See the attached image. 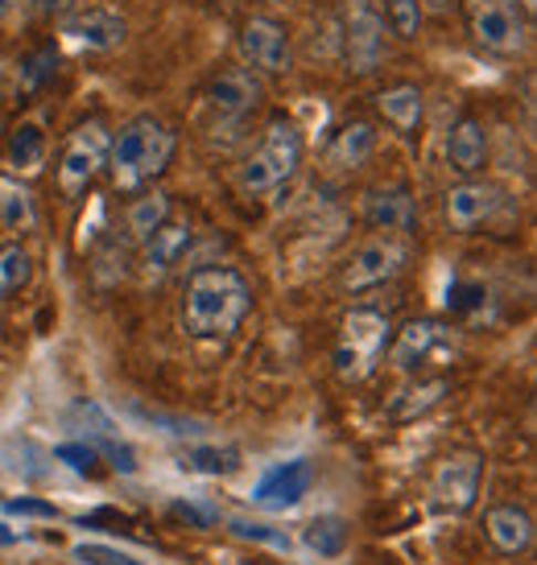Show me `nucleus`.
I'll use <instances>...</instances> for the list:
<instances>
[{
  "label": "nucleus",
  "mask_w": 537,
  "mask_h": 565,
  "mask_svg": "<svg viewBox=\"0 0 537 565\" xmlns=\"http://www.w3.org/2000/svg\"><path fill=\"white\" fill-rule=\"evenodd\" d=\"M253 310V285L232 265H203L194 268L182 285L178 322L199 343H223L232 339Z\"/></svg>",
  "instance_id": "1"
},
{
  "label": "nucleus",
  "mask_w": 537,
  "mask_h": 565,
  "mask_svg": "<svg viewBox=\"0 0 537 565\" xmlns=\"http://www.w3.org/2000/svg\"><path fill=\"white\" fill-rule=\"evenodd\" d=\"M175 149H178V132L166 120L158 116H133L120 125V132L108 141V161H104V170H108V182L116 194H141L158 182L166 166L175 161Z\"/></svg>",
  "instance_id": "2"
},
{
  "label": "nucleus",
  "mask_w": 537,
  "mask_h": 565,
  "mask_svg": "<svg viewBox=\"0 0 537 565\" xmlns=\"http://www.w3.org/2000/svg\"><path fill=\"white\" fill-rule=\"evenodd\" d=\"M302 149H306V145H302L298 125H294V120H285V116H273V120L265 125V132H261L256 149L240 161L236 186L244 190L249 199L285 186V182L298 173Z\"/></svg>",
  "instance_id": "3"
},
{
  "label": "nucleus",
  "mask_w": 537,
  "mask_h": 565,
  "mask_svg": "<svg viewBox=\"0 0 537 565\" xmlns=\"http://www.w3.org/2000/svg\"><path fill=\"white\" fill-rule=\"evenodd\" d=\"M389 339H393V322L372 310V306H356L344 327H339V339H335V376L344 384H360L380 367L385 351H389Z\"/></svg>",
  "instance_id": "4"
},
{
  "label": "nucleus",
  "mask_w": 537,
  "mask_h": 565,
  "mask_svg": "<svg viewBox=\"0 0 537 565\" xmlns=\"http://www.w3.org/2000/svg\"><path fill=\"white\" fill-rule=\"evenodd\" d=\"M108 141L112 132L104 120H83L63 145V158H59V190H63V199H83L92 182L99 178L104 170V161H108Z\"/></svg>",
  "instance_id": "5"
},
{
  "label": "nucleus",
  "mask_w": 537,
  "mask_h": 565,
  "mask_svg": "<svg viewBox=\"0 0 537 565\" xmlns=\"http://www.w3.org/2000/svg\"><path fill=\"white\" fill-rule=\"evenodd\" d=\"M467 25L472 38L492 54H525L529 46V13L522 0H467Z\"/></svg>",
  "instance_id": "6"
},
{
  "label": "nucleus",
  "mask_w": 537,
  "mask_h": 565,
  "mask_svg": "<svg viewBox=\"0 0 537 565\" xmlns=\"http://www.w3.org/2000/svg\"><path fill=\"white\" fill-rule=\"evenodd\" d=\"M389 363H393L397 372H427V367H439L455 355V339H451V330L443 322H434V318H410L406 327L397 330L393 339H389Z\"/></svg>",
  "instance_id": "7"
},
{
  "label": "nucleus",
  "mask_w": 537,
  "mask_h": 565,
  "mask_svg": "<svg viewBox=\"0 0 537 565\" xmlns=\"http://www.w3.org/2000/svg\"><path fill=\"white\" fill-rule=\"evenodd\" d=\"M406 265H410V244L401 236H377L351 252V260L339 273V285L351 289V294L380 289V285H389L393 277H401Z\"/></svg>",
  "instance_id": "8"
},
{
  "label": "nucleus",
  "mask_w": 537,
  "mask_h": 565,
  "mask_svg": "<svg viewBox=\"0 0 537 565\" xmlns=\"http://www.w3.org/2000/svg\"><path fill=\"white\" fill-rule=\"evenodd\" d=\"M344 50L356 75H372L389 58V33L372 0H344Z\"/></svg>",
  "instance_id": "9"
},
{
  "label": "nucleus",
  "mask_w": 537,
  "mask_h": 565,
  "mask_svg": "<svg viewBox=\"0 0 537 565\" xmlns=\"http://www.w3.org/2000/svg\"><path fill=\"white\" fill-rule=\"evenodd\" d=\"M240 58L253 75H289L294 66V42H289V30L273 17H249L240 25Z\"/></svg>",
  "instance_id": "10"
},
{
  "label": "nucleus",
  "mask_w": 537,
  "mask_h": 565,
  "mask_svg": "<svg viewBox=\"0 0 537 565\" xmlns=\"http://www.w3.org/2000/svg\"><path fill=\"white\" fill-rule=\"evenodd\" d=\"M480 483H484V455L480 450H451V455L434 467V479H430V491L434 500L443 503L446 512H472L475 500H480Z\"/></svg>",
  "instance_id": "11"
},
{
  "label": "nucleus",
  "mask_w": 537,
  "mask_h": 565,
  "mask_svg": "<svg viewBox=\"0 0 537 565\" xmlns=\"http://www.w3.org/2000/svg\"><path fill=\"white\" fill-rule=\"evenodd\" d=\"M505 203V194L496 182L484 178H463L459 186H451L443 194V215L451 223V232H475L480 223H488Z\"/></svg>",
  "instance_id": "12"
},
{
  "label": "nucleus",
  "mask_w": 537,
  "mask_h": 565,
  "mask_svg": "<svg viewBox=\"0 0 537 565\" xmlns=\"http://www.w3.org/2000/svg\"><path fill=\"white\" fill-rule=\"evenodd\" d=\"M63 38L87 54H108V50L125 46L128 21L112 9H71L63 17Z\"/></svg>",
  "instance_id": "13"
},
{
  "label": "nucleus",
  "mask_w": 537,
  "mask_h": 565,
  "mask_svg": "<svg viewBox=\"0 0 537 565\" xmlns=\"http://www.w3.org/2000/svg\"><path fill=\"white\" fill-rule=\"evenodd\" d=\"M261 99H265V87H261V79L249 66H228V71H220L215 79L207 83V104L220 116H228V120L249 116L253 108H261Z\"/></svg>",
  "instance_id": "14"
},
{
  "label": "nucleus",
  "mask_w": 537,
  "mask_h": 565,
  "mask_svg": "<svg viewBox=\"0 0 537 565\" xmlns=\"http://www.w3.org/2000/svg\"><path fill=\"white\" fill-rule=\"evenodd\" d=\"M310 483H315L310 462L294 458V462H282V467L265 471V479L253 487V503H261V508H294L310 491Z\"/></svg>",
  "instance_id": "15"
},
{
  "label": "nucleus",
  "mask_w": 537,
  "mask_h": 565,
  "mask_svg": "<svg viewBox=\"0 0 537 565\" xmlns=\"http://www.w3.org/2000/svg\"><path fill=\"white\" fill-rule=\"evenodd\" d=\"M190 239H194V232H190V223L182 220H166L154 232L149 239H141V265H145V277H154V281H161L170 268L182 265V256H187Z\"/></svg>",
  "instance_id": "16"
},
{
  "label": "nucleus",
  "mask_w": 537,
  "mask_h": 565,
  "mask_svg": "<svg viewBox=\"0 0 537 565\" xmlns=\"http://www.w3.org/2000/svg\"><path fill=\"white\" fill-rule=\"evenodd\" d=\"M484 533H488L492 550L505 557H522L534 545V516L517 508V503H496L484 516Z\"/></svg>",
  "instance_id": "17"
},
{
  "label": "nucleus",
  "mask_w": 537,
  "mask_h": 565,
  "mask_svg": "<svg viewBox=\"0 0 537 565\" xmlns=\"http://www.w3.org/2000/svg\"><path fill=\"white\" fill-rule=\"evenodd\" d=\"M364 223L385 236H401L413 227V199L401 186H377L364 194Z\"/></svg>",
  "instance_id": "18"
},
{
  "label": "nucleus",
  "mask_w": 537,
  "mask_h": 565,
  "mask_svg": "<svg viewBox=\"0 0 537 565\" xmlns=\"http://www.w3.org/2000/svg\"><path fill=\"white\" fill-rule=\"evenodd\" d=\"M446 166L459 178H475L488 166V128L480 125L475 116H463L451 132H446Z\"/></svg>",
  "instance_id": "19"
},
{
  "label": "nucleus",
  "mask_w": 537,
  "mask_h": 565,
  "mask_svg": "<svg viewBox=\"0 0 537 565\" xmlns=\"http://www.w3.org/2000/svg\"><path fill=\"white\" fill-rule=\"evenodd\" d=\"M377 116L385 125L401 132V137H413L422 128V116H427V95L418 83H393L377 95Z\"/></svg>",
  "instance_id": "20"
},
{
  "label": "nucleus",
  "mask_w": 537,
  "mask_h": 565,
  "mask_svg": "<svg viewBox=\"0 0 537 565\" xmlns=\"http://www.w3.org/2000/svg\"><path fill=\"white\" fill-rule=\"evenodd\" d=\"M372 153H377V128L368 120H348L327 145V166L335 173H356L360 166H368Z\"/></svg>",
  "instance_id": "21"
},
{
  "label": "nucleus",
  "mask_w": 537,
  "mask_h": 565,
  "mask_svg": "<svg viewBox=\"0 0 537 565\" xmlns=\"http://www.w3.org/2000/svg\"><path fill=\"white\" fill-rule=\"evenodd\" d=\"M46 153H50V137L42 120L38 116H25V120H17L13 132H9V149H4V158H9V170L21 178V173H38L46 166Z\"/></svg>",
  "instance_id": "22"
},
{
  "label": "nucleus",
  "mask_w": 537,
  "mask_h": 565,
  "mask_svg": "<svg viewBox=\"0 0 537 565\" xmlns=\"http://www.w3.org/2000/svg\"><path fill=\"white\" fill-rule=\"evenodd\" d=\"M166 220H170V194H166V190H141V194H133V203L125 206V227L137 244L154 236Z\"/></svg>",
  "instance_id": "23"
},
{
  "label": "nucleus",
  "mask_w": 537,
  "mask_h": 565,
  "mask_svg": "<svg viewBox=\"0 0 537 565\" xmlns=\"http://www.w3.org/2000/svg\"><path fill=\"white\" fill-rule=\"evenodd\" d=\"M38 211H33V190L17 173H0V223L9 232H30Z\"/></svg>",
  "instance_id": "24"
},
{
  "label": "nucleus",
  "mask_w": 537,
  "mask_h": 565,
  "mask_svg": "<svg viewBox=\"0 0 537 565\" xmlns=\"http://www.w3.org/2000/svg\"><path fill=\"white\" fill-rule=\"evenodd\" d=\"M33 281V256L25 244H0V301H13L21 289H30Z\"/></svg>",
  "instance_id": "25"
},
{
  "label": "nucleus",
  "mask_w": 537,
  "mask_h": 565,
  "mask_svg": "<svg viewBox=\"0 0 537 565\" xmlns=\"http://www.w3.org/2000/svg\"><path fill=\"white\" fill-rule=\"evenodd\" d=\"M443 396H446V380H418L413 388L397 393V401L389 405V417L393 422H413V417H422V413L443 405Z\"/></svg>",
  "instance_id": "26"
},
{
  "label": "nucleus",
  "mask_w": 537,
  "mask_h": 565,
  "mask_svg": "<svg viewBox=\"0 0 537 565\" xmlns=\"http://www.w3.org/2000/svg\"><path fill=\"white\" fill-rule=\"evenodd\" d=\"M302 541H306V550H315L318 557H339V553L348 550V524L339 516H315L302 529Z\"/></svg>",
  "instance_id": "27"
},
{
  "label": "nucleus",
  "mask_w": 537,
  "mask_h": 565,
  "mask_svg": "<svg viewBox=\"0 0 537 565\" xmlns=\"http://www.w3.org/2000/svg\"><path fill=\"white\" fill-rule=\"evenodd\" d=\"M385 30L393 33L397 42H418V33H422V21H427V9H422V0H385Z\"/></svg>",
  "instance_id": "28"
},
{
  "label": "nucleus",
  "mask_w": 537,
  "mask_h": 565,
  "mask_svg": "<svg viewBox=\"0 0 537 565\" xmlns=\"http://www.w3.org/2000/svg\"><path fill=\"white\" fill-rule=\"evenodd\" d=\"M54 63H59V50L50 46H38L33 54H25L21 58V71H17V92H25V95H33V92H42L50 79H54Z\"/></svg>",
  "instance_id": "29"
},
{
  "label": "nucleus",
  "mask_w": 537,
  "mask_h": 565,
  "mask_svg": "<svg viewBox=\"0 0 537 565\" xmlns=\"http://www.w3.org/2000/svg\"><path fill=\"white\" fill-rule=\"evenodd\" d=\"M182 467L194 475H232L240 467L236 450H215V446H203V450H190L182 458Z\"/></svg>",
  "instance_id": "30"
},
{
  "label": "nucleus",
  "mask_w": 537,
  "mask_h": 565,
  "mask_svg": "<svg viewBox=\"0 0 537 565\" xmlns=\"http://www.w3.org/2000/svg\"><path fill=\"white\" fill-rule=\"evenodd\" d=\"M54 455L63 458V462L71 467V471H80V475H99V467H95V462H99V450H95V446H83V441H63V446H59Z\"/></svg>",
  "instance_id": "31"
},
{
  "label": "nucleus",
  "mask_w": 537,
  "mask_h": 565,
  "mask_svg": "<svg viewBox=\"0 0 537 565\" xmlns=\"http://www.w3.org/2000/svg\"><path fill=\"white\" fill-rule=\"evenodd\" d=\"M75 562L80 565H145L133 553H120L112 545H75Z\"/></svg>",
  "instance_id": "32"
},
{
  "label": "nucleus",
  "mask_w": 537,
  "mask_h": 565,
  "mask_svg": "<svg viewBox=\"0 0 537 565\" xmlns=\"http://www.w3.org/2000/svg\"><path fill=\"white\" fill-rule=\"evenodd\" d=\"M228 529H232L236 536H244V541H261V545H273V550L289 553V536H285V533H273L268 524H249V520H232Z\"/></svg>",
  "instance_id": "33"
},
{
  "label": "nucleus",
  "mask_w": 537,
  "mask_h": 565,
  "mask_svg": "<svg viewBox=\"0 0 537 565\" xmlns=\"http://www.w3.org/2000/svg\"><path fill=\"white\" fill-rule=\"evenodd\" d=\"M484 298H488V294H484L480 285H455V289L446 294V306H451L455 315H467L475 306H484Z\"/></svg>",
  "instance_id": "34"
},
{
  "label": "nucleus",
  "mask_w": 537,
  "mask_h": 565,
  "mask_svg": "<svg viewBox=\"0 0 537 565\" xmlns=\"http://www.w3.org/2000/svg\"><path fill=\"white\" fill-rule=\"evenodd\" d=\"M4 512H9V516H42V520H59V508H54V503H42V500H9V503H4Z\"/></svg>",
  "instance_id": "35"
},
{
  "label": "nucleus",
  "mask_w": 537,
  "mask_h": 565,
  "mask_svg": "<svg viewBox=\"0 0 537 565\" xmlns=\"http://www.w3.org/2000/svg\"><path fill=\"white\" fill-rule=\"evenodd\" d=\"M33 17H42V21H50V17H66L71 9H75V0H30Z\"/></svg>",
  "instance_id": "36"
},
{
  "label": "nucleus",
  "mask_w": 537,
  "mask_h": 565,
  "mask_svg": "<svg viewBox=\"0 0 537 565\" xmlns=\"http://www.w3.org/2000/svg\"><path fill=\"white\" fill-rule=\"evenodd\" d=\"M455 4L459 0H422V9H427V13H451Z\"/></svg>",
  "instance_id": "37"
},
{
  "label": "nucleus",
  "mask_w": 537,
  "mask_h": 565,
  "mask_svg": "<svg viewBox=\"0 0 537 565\" xmlns=\"http://www.w3.org/2000/svg\"><path fill=\"white\" fill-rule=\"evenodd\" d=\"M17 9H21V0H0V21H9Z\"/></svg>",
  "instance_id": "38"
},
{
  "label": "nucleus",
  "mask_w": 537,
  "mask_h": 565,
  "mask_svg": "<svg viewBox=\"0 0 537 565\" xmlns=\"http://www.w3.org/2000/svg\"><path fill=\"white\" fill-rule=\"evenodd\" d=\"M13 541H17L13 529H4V524H0V545H13Z\"/></svg>",
  "instance_id": "39"
},
{
  "label": "nucleus",
  "mask_w": 537,
  "mask_h": 565,
  "mask_svg": "<svg viewBox=\"0 0 537 565\" xmlns=\"http://www.w3.org/2000/svg\"><path fill=\"white\" fill-rule=\"evenodd\" d=\"M522 9H525V13H529V17H534V9H537V0H522Z\"/></svg>",
  "instance_id": "40"
},
{
  "label": "nucleus",
  "mask_w": 537,
  "mask_h": 565,
  "mask_svg": "<svg viewBox=\"0 0 537 565\" xmlns=\"http://www.w3.org/2000/svg\"><path fill=\"white\" fill-rule=\"evenodd\" d=\"M265 4H289V0H265Z\"/></svg>",
  "instance_id": "41"
}]
</instances>
